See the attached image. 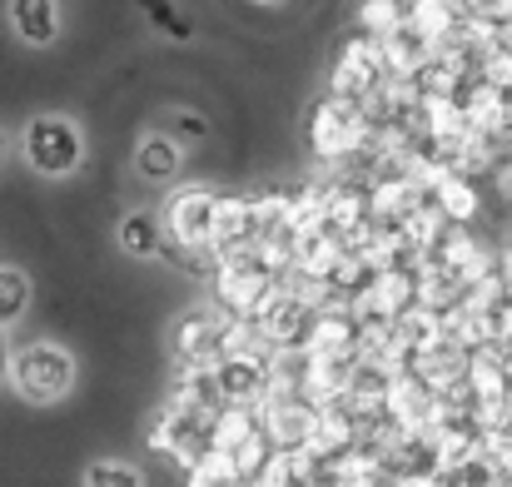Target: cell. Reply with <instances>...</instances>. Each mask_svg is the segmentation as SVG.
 Segmentation results:
<instances>
[{
  "label": "cell",
  "instance_id": "cell-1",
  "mask_svg": "<svg viewBox=\"0 0 512 487\" xmlns=\"http://www.w3.org/2000/svg\"><path fill=\"white\" fill-rule=\"evenodd\" d=\"M373 120H368V110H363V100H348V95H324L319 105H314V115H309V145H314V155L329 164L339 160H358L368 145H373Z\"/></svg>",
  "mask_w": 512,
  "mask_h": 487
},
{
  "label": "cell",
  "instance_id": "cell-2",
  "mask_svg": "<svg viewBox=\"0 0 512 487\" xmlns=\"http://www.w3.org/2000/svg\"><path fill=\"white\" fill-rule=\"evenodd\" d=\"M10 388L25 403L50 408V403L70 398V388H75V358L60 343H25L10 358Z\"/></svg>",
  "mask_w": 512,
  "mask_h": 487
},
{
  "label": "cell",
  "instance_id": "cell-3",
  "mask_svg": "<svg viewBox=\"0 0 512 487\" xmlns=\"http://www.w3.org/2000/svg\"><path fill=\"white\" fill-rule=\"evenodd\" d=\"M20 155H25V164H30L35 174L65 179V174H75L80 160H85V140H80V130H75L65 115H35V120L25 125V135H20Z\"/></svg>",
  "mask_w": 512,
  "mask_h": 487
},
{
  "label": "cell",
  "instance_id": "cell-4",
  "mask_svg": "<svg viewBox=\"0 0 512 487\" xmlns=\"http://www.w3.org/2000/svg\"><path fill=\"white\" fill-rule=\"evenodd\" d=\"M224 309L209 304V309H189L184 319H174L170 328V348L179 368H199V373H214V363L224 358L219 353V333H224Z\"/></svg>",
  "mask_w": 512,
  "mask_h": 487
},
{
  "label": "cell",
  "instance_id": "cell-5",
  "mask_svg": "<svg viewBox=\"0 0 512 487\" xmlns=\"http://www.w3.org/2000/svg\"><path fill=\"white\" fill-rule=\"evenodd\" d=\"M214 214H219V194L204 184H184L170 194L160 219L170 244H214Z\"/></svg>",
  "mask_w": 512,
  "mask_h": 487
},
{
  "label": "cell",
  "instance_id": "cell-6",
  "mask_svg": "<svg viewBox=\"0 0 512 487\" xmlns=\"http://www.w3.org/2000/svg\"><path fill=\"white\" fill-rule=\"evenodd\" d=\"M413 304H418V269H378L373 284L353 299V314L368 324H393Z\"/></svg>",
  "mask_w": 512,
  "mask_h": 487
},
{
  "label": "cell",
  "instance_id": "cell-7",
  "mask_svg": "<svg viewBox=\"0 0 512 487\" xmlns=\"http://www.w3.org/2000/svg\"><path fill=\"white\" fill-rule=\"evenodd\" d=\"M259 423L274 438V448H309L314 423H319V403H309V398H264Z\"/></svg>",
  "mask_w": 512,
  "mask_h": 487
},
{
  "label": "cell",
  "instance_id": "cell-8",
  "mask_svg": "<svg viewBox=\"0 0 512 487\" xmlns=\"http://www.w3.org/2000/svg\"><path fill=\"white\" fill-rule=\"evenodd\" d=\"M214 388L224 403L259 408L269 398V358H219L214 363Z\"/></svg>",
  "mask_w": 512,
  "mask_h": 487
},
{
  "label": "cell",
  "instance_id": "cell-9",
  "mask_svg": "<svg viewBox=\"0 0 512 487\" xmlns=\"http://www.w3.org/2000/svg\"><path fill=\"white\" fill-rule=\"evenodd\" d=\"M358 333H363V319L353 314V304L324 309V314L314 319V333H309V353H324V358H358Z\"/></svg>",
  "mask_w": 512,
  "mask_h": 487
},
{
  "label": "cell",
  "instance_id": "cell-10",
  "mask_svg": "<svg viewBox=\"0 0 512 487\" xmlns=\"http://www.w3.org/2000/svg\"><path fill=\"white\" fill-rule=\"evenodd\" d=\"M214 244L229 254V249H244V244H259V214H254V194H219V214H214Z\"/></svg>",
  "mask_w": 512,
  "mask_h": 487
},
{
  "label": "cell",
  "instance_id": "cell-11",
  "mask_svg": "<svg viewBox=\"0 0 512 487\" xmlns=\"http://www.w3.org/2000/svg\"><path fill=\"white\" fill-rule=\"evenodd\" d=\"M5 15H10V30L35 50L60 40V0H5Z\"/></svg>",
  "mask_w": 512,
  "mask_h": 487
},
{
  "label": "cell",
  "instance_id": "cell-12",
  "mask_svg": "<svg viewBox=\"0 0 512 487\" xmlns=\"http://www.w3.org/2000/svg\"><path fill=\"white\" fill-rule=\"evenodd\" d=\"M184 164V145L179 135H145L140 150H135V174L150 179V184H170Z\"/></svg>",
  "mask_w": 512,
  "mask_h": 487
},
{
  "label": "cell",
  "instance_id": "cell-13",
  "mask_svg": "<svg viewBox=\"0 0 512 487\" xmlns=\"http://www.w3.org/2000/svg\"><path fill=\"white\" fill-rule=\"evenodd\" d=\"M433 50H438V45H433L428 35H418L413 25H403L398 35L383 40V65H388V75H408V80H413V75L433 60Z\"/></svg>",
  "mask_w": 512,
  "mask_h": 487
},
{
  "label": "cell",
  "instance_id": "cell-14",
  "mask_svg": "<svg viewBox=\"0 0 512 487\" xmlns=\"http://www.w3.org/2000/svg\"><path fill=\"white\" fill-rule=\"evenodd\" d=\"M433 199H438V209H443L453 224H473V219H478V209H483V199H478L473 179H468V174H458V169H443V174H438Z\"/></svg>",
  "mask_w": 512,
  "mask_h": 487
},
{
  "label": "cell",
  "instance_id": "cell-15",
  "mask_svg": "<svg viewBox=\"0 0 512 487\" xmlns=\"http://www.w3.org/2000/svg\"><path fill=\"white\" fill-rule=\"evenodd\" d=\"M165 244H170L165 219H155V214H145V209H135V214L120 219V249H125L130 259H155V254H165Z\"/></svg>",
  "mask_w": 512,
  "mask_h": 487
},
{
  "label": "cell",
  "instance_id": "cell-16",
  "mask_svg": "<svg viewBox=\"0 0 512 487\" xmlns=\"http://www.w3.org/2000/svg\"><path fill=\"white\" fill-rule=\"evenodd\" d=\"M398 338L408 343V353H423V348H433V343H443L448 338V328H443V314L438 309H428V304H413V309H403L398 319Z\"/></svg>",
  "mask_w": 512,
  "mask_h": 487
},
{
  "label": "cell",
  "instance_id": "cell-17",
  "mask_svg": "<svg viewBox=\"0 0 512 487\" xmlns=\"http://www.w3.org/2000/svg\"><path fill=\"white\" fill-rule=\"evenodd\" d=\"M184 487H254V483L244 478V468H239L229 453L209 448L199 463H189V468H184Z\"/></svg>",
  "mask_w": 512,
  "mask_h": 487
},
{
  "label": "cell",
  "instance_id": "cell-18",
  "mask_svg": "<svg viewBox=\"0 0 512 487\" xmlns=\"http://www.w3.org/2000/svg\"><path fill=\"white\" fill-rule=\"evenodd\" d=\"M408 25V5L403 0H363L358 5V30L373 35V40H388Z\"/></svg>",
  "mask_w": 512,
  "mask_h": 487
},
{
  "label": "cell",
  "instance_id": "cell-19",
  "mask_svg": "<svg viewBox=\"0 0 512 487\" xmlns=\"http://www.w3.org/2000/svg\"><path fill=\"white\" fill-rule=\"evenodd\" d=\"M408 25L438 45V40H448V30L458 25V10H453L448 0H408Z\"/></svg>",
  "mask_w": 512,
  "mask_h": 487
},
{
  "label": "cell",
  "instance_id": "cell-20",
  "mask_svg": "<svg viewBox=\"0 0 512 487\" xmlns=\"http://www.w3.org/2000/svg\"><path fill=\"white\" fill-rule=\"evenodd\" d=\"M25 309H30V279L20 269H5L0 264V328L20 324Z\"/></svg>",
  "mask_w": 512,
  "mask_h": 487
},
{
  "label": "cell",
  "instance_id": "cell-21",
  "mask_svg": "<svg viewBox=\"0 0 512 487\" xmlns=\"http://www.w3.org/2000/svg\"><path fill=\"white\" fill-rule=\"evenodd\" d=\"M80 487H145V473L135 463H125V458H95L85 468Z\"/></svg>",
  "mask_w": 512,
  "mask_h": 487
},
{
  "label": "cell",
  "instance_id": "cell-22",
  "mask_svg": "<svg viewBox=\"0 0 512 487\" xmlns=\"http://www.w3.org/2000/svg\"><path fill=\"white\" fill-rule=\"evenodd\" d=\"M478 75H488L498 90H512V50H503V45H498V50L483 60V70H478Z\"/></svg>",
  "mask_w": 512,
  "mask_h": 487
},
{
  "label": "cell",
  "instance_id": "cell-23",
  "mask_svg": "<svg viewBox=\"0 0 512 487\" xmlns=\"http://www.w3.org/2000/svg\"><path fill=\"white\" fill-rule=\"evenodd\" d=\"M140 5H145V10L155 15V25H160V30H170L174 40H189V25H184V20L174 15V5H165V0H140Z\"/></svg>",
  "mask_w": 512,
  "mask_h": 487
},
{
  "label": "cell",
  "instance_id": "cell-24",
  "mask_svg": "<svg viewBox=\"0 0 512 487\" xmlns=\"http://www.w3.org/2000/svg\"><path fill=\"white\" fill-rule=\"evenodd\" d=\"M383 487H443V478L438 473H388Z\"/></svg>",
  "mask_w": 512,
  "mask_h": 487
},
{
  "label": "cell",
  "instance_id": "cell-25",
  "mask_svg": "<svg viewBox=\"0 0 512 487\" xmlns=\"http://www.w3.org/2000/svg\"><path fill=\"white\" fill-rule=\"evenodd\" d=\"M174 130H179L184 140H199V135H204V120H199V115H174Z\"/></svg>",
  "mask_w": 512,
  "mask_h": 487
},
{
  "label": "cell",
  "instance_id": "cell-26",
  "mask_svg": "<svg viewBox=\"0 0 512 487\" xmlns=\"http://www.w3.org/2000/svg\"><path fill=\"white\" fill-rule=\"evenodd\" d=\"M493 184H498V194L512 204V160H503V164H493Z\"/></svg>",
  "mask_w": 512,
  "mask_h": 487
},
{
  "label": "cell",
  "instance_id": "cell-27",
  "mask_svg": "<svg viewBox=\"0 0 512 487\" xmlns=\"http://www.w3.org/2000/svg\"><path fill=\"white\" fill-rule=\"evenodd\" d=\"M498 279L508 284V299H512V244L508 249H498Z\"/></svg>",
  "mask_w": 512,
  "mask_h": 487
},
{
  "label": "cell",
  "instance_id": "cell-28",
  "mask_svg": "<svg viewBox=\"0 0 512 487\" xmlns=\"http://www.w3.org/2000/svg\"><path fill=\"white\" fill-rule=\"evenodd\" d=\"M5 373H10V343H5V328H0V383H5Z\"/></svg>",
  "mask_w": 512,
  "mask_h": 487
},
{
  "label": "cell",
  "instance_id": "cell-29",
  "mask_svg": "<svg viewBox=\"0 0 512 487\" xmlns=\"http://www.w3.org/2000/svg\"><path fill=\"white\" fill-rule=\"evenodd\" d=\"M488 487H512V478H493V483H488Z\"/></svg>",
  "mask_w": 512,
  "mask_h": 487
},
{
  "label": "cell",
  "instance_id": "cell-30",
  "mask_svg": "<svg viewBox=\"0 0 512 487\" xmlns=\"http://www.w3.org/2000/svg\"><path fill=\"white\" fill-rule=\"evenodd\" d=\"M5 150H10V145H5V135H0V164H5Z\"/></svg>",
  "mask_w": 512,
  "mask_h": 487
}]
</instances>
